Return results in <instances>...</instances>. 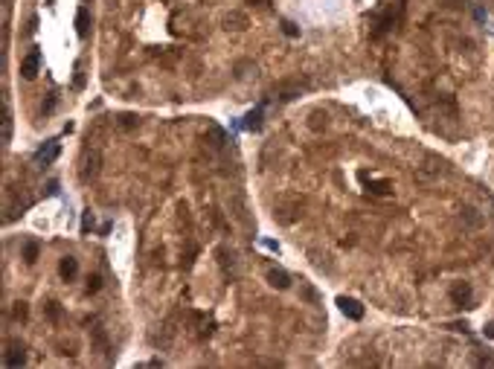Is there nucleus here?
I'll use <instances>...</instances> for the list:
<instances>
[{
  "mask_svg": "<svg viewBox=\"0 0 494 369\" xmlns=\"http://www.w3.org/2000/svg\"><path fill=\"white\" fill-rule=\"evenodd\" d=\"M58 151H61V143H58V140H50V143H47L44 148H41V151L35 154V160H38V163H44V166H47V163H53L55 157H58Z\"/></svg>",
  "mask_w": 494,
  "mask_h": 369,
  "instance_id": "nucleus-4",
  "label": "nucleus"
},
{
  "mask_svg": "<svg viewBox=\"0 0 494 369\" xmlns=\"http://www.w3.org/2000/svg\"><path fill=\"white\" fill-rule=\"evenodd\" d=\"M99 171V151H93L88 157V163H84V171H81V178H93Z\"/></svg>",
  "mask_w": 494,
  "mask_h": 369,
  "instance_id": "nucleus-12",
  "label": "nucleus"
},
{
  "mask_svg": "<svg viewBox=\"0 0 494 369\" xmlns=\"http://www.w3.org/2000/svg\"><path fill=\"white\" fill-rule=\"evenodd\" d=\"M27 363V349H24V343H9V349H6V355H3V366H24Z\"/></svg>",
  "mask_w": 494,
  "mask_h": 369,
  "instance_id": "nucleus-1",
  "label": "nucleus"
},
{
  "mask_svg": "<svg viewBox=\"0 0 494 369\" xmlns=\"http://www.w3.org/2000/svg\"><path fill=\"white\" fill-rule=\"evenodd\" d=\"M256 3H262V6H268V0H256Z\"/></svg>",
  "mask_w": 494,
  "mask_h": 369,
  "instance_id": "nucleus-24",
  "label": "nucleus"
},
{
  "mask_svg": "<svg viewBox=\"0 0 494 369\" xmlns=\"http://www.w3.org/2000/svg\"><path fill=\"white\" fill-rule=\"evenodd\" d=\"M369 192H375V195H390V192H393V183H390V180H369Z\"/></svg>",
  "mask_w": 494,
  "mask_h": 369,
  "instance_id": "nucleus-11",
  "label": "nucleus"
},
{
  "mask_svg": "<svg viewBox=\"0 0 494 369\" xmlns=\"http://www.w3.org/2000/svg\"><path fill=\"white\" fill-rule=\"evenodd\" d=\"M450 297H454V302H459V306H468V302H471V288L462 282V285H457V288L450 291Z\"/></svg>",
  "mask_w": 494,
  "mask_h": 369,
  "instance_id": "nucleus-10",
  "label": "nucleus"
},
{
  "mask_svg": "<svg viewBox=\"0 0 494 369\" xmlns=\"http://www.w3.org/2000/svg\"><path fill=\"white\" fill-rule=\"evenodd\" d=\"M282 32H285L288 38H296V35H299V27L291 24V20H282Z\"/></svg>",
  "mask_w": 494,
  "mask_h": 369,
  "instance_id": "nucleus-17",
  "label": "nucleus"
},
{
  "mask_svg": "<svg viewBox=\"0 0 494 369\" xmlns=\"http://www.w3.org/2000/svg\"><path fill=\"white\" fill-rule=\"evenodd\" d=\"M58 273H61V279H67L70 282L76 273H79V262L73 259V256H64L61 259V265H58Z\"/></svg>",
  "mask_w": 494,
  "mask_h": 369,
  "instance_id": "nucleus-6",
  "label": "nucleus"
},
{
  "mask_svg": "<svg viewBox=\"0 0 494 369\" xmlns=\"http://www.w3.org/2000/svg\"><path fill=\"white\" fill-rule=\"evenodd\" d=\"M88 29H90V15H88V9H79L76 12V32H79V38H88Z\"/></svg>",
  "mask_w": 494,
  "mask_h": 369,
  "instance_id": "nucleus-9",
  "label": "nucleus"
},
{
  "mask_svg": "<svg viewBox=\"0 0 494 369\" xmlns=\"http://www.w3.org/2000/svg\"><path fill=\"white\" fill-rule=\"evenodd\" d=\"M268 282H270V285H273V288H279V291H285V288H288V285H291V276H288L285 270H279V268H273V270H270V273H268Z\"/></svg>",
  "mask_w": 494,
  "mask_h": 369,
  "instance_id": "nucleus-7",
  "label": "nucleus"
},
{
  "mask_svg": "<svg viewBox=\"0 0 494 369\" xmlns=\"http://www.w3.org/2000/svg\"><path fill=\"white\" fill-rule=\"evenodd\" d=\"M93 230V215H90V209L81 215V233H90Z\"/></svg>",
  "mask_w": 494,
  "mask_h": 369,
  "instance_id": "nucleus-18",
  "label": "nucleus"
},
{
  "mask_svg": "<svg viewBox=\"0 0 494 369\" xmlns=\"http://www.w3.org/2000/svg\"><path fill=\"white\" fill-rule=\"evenodd\" d=\"M3 143H12V114L3 108Z\"/></svg>",
  "mask_w": 494,
  "mask_h": 369,
  "instance_id": "nucleus-13",
  "label": "nucleus"
},
{
  "mask_svg": "<svg viewBox=\"0 0 494 369\" xmlns=\"http://www.w3.org/2000/svg\"><path fill=\"white\" fill-rule=\"evenodd\" d=\"M47 192H50V195H58V183H55V180H50V186H47Z\"/></svg>",
  "mask_w": 494,
  "mask_h": 369,
  "instance_id": "nucleus-21",
  "label": "nucleus"
},
{
  "mask_svg": "<svg viewBox=\"0 0 494 369\" xmlns=\"http://www.w3.org/2000/svg\"><path fill=\"white\" fill-rule=\"evenodd\" d=\"M38 67H41V53H38V47H35V50H32V53H29L27 58L20 61V76L32 81V79L38 76Z\"/></svg>",
  "mask_w": 494,
  "mask_h": 369,
  "instance_id": "nucleus-2",
  "label": "nucleus"
},
{
  "mask_svg": "<svg viewBox=\"0 0 494 369\" xmlns=\"http://www.w3.org/2000/svg\"><path fill=\"white\" fill-rule=\"evenodd\" d=\"M12 314H15V320H24V317H27V306H24V302H18Z\"/></svg>",
  "mask_w": 494,
  "mask_h": 369,
  "instance_id": "nucleus-20",
  "label": "nucleus"
},
{
  "mask_svg": "<svg viewBox=\"0 0 494 369\" xmlns=\"http://www.w3.org/2000/svg\"><path fill=\"white\" fill-rule=\"evenodd\" d=\"M99 285H102V279H99V276H90L88 279V294H96Z\"/></svg>",
  "mask_w": 494,
  "mask_h": 369,
  "instance_id": "nucleus-19",
  "label": "nucleus"
},
{
  "mask_svg": "<svg viewBox=\"0 0 494 369\" xmlns=\"http://www.w3.org/2000/svg\"><path fill=\"white\" fill-rule=\"evenodd\" d=\"M303 294H306V297L311 299V302H314V299H317V294H314V291H311V288H308V285H306V288H303Z\"/></svg>",
  "mask_w": 494,
  "mask_h": 369,
  "instance_id": "nucleus-22",
  "label": "nucleus"
},
{
  "mask_svg": "<svg viewBox=\"0 0 494 369\" xmlns=\"http://www.w3.org/2000/svg\"><path fill=\"white\" fill-rule=\"evenodd\" d=\"M24 259H27V265H32V262L38 259V242H29L27 247H24Z\"/></svg>",
  "mask_w": 494,
  "mask_h": 369,
  "instance_id": "nucleus-14",
  "label": "nucleus"
},
{
  "mask_svg": "<svg viewBox=\"0 0 494 369\" xmlns=\"http://www.w3.org/2000/svg\"><path fill=\"white\" fill-rule=\"evenodd\" d=\"M485 334H488V337H494V325H485Z\"/></svg>",
  "mask_w": 494,
  "mask_h": 369,
  "instance_id": "nucleus-23",
  "label": "nucleus"
},
{
  "mask_svg": "<svg viewBox=\"0 0 494 369\" xmlns=\"http://www.w3.org/2000/svg\"><path fill=\"white\" fill-rule=\"evenodd\" d=\"M224 27L233 29V32H242V29H247V15L244 12H230L224 18Z\"/></svg>",
  "mask_w": 494,
  "mask_h": 369,
  "instance_id": "nucleus-5",
  "label": "nucleus"
},
{
  "mask_svg": "<svg viewBox=\"0 0 494 369\" xmlns=\"http://www.w3.org/2000/svg\"><path fill=\"white\" fill-rule=\"evenodd\" d=\"M262 111H265V108H262V105H259V108H253L250 114L244 117L242 128H247V131H259V128H262Z\"/></svg>",
  "mask_w": 494,
  "mask_h": 369,
  "instance_id": "nucleus-8",
  "label": "nucleus"
},
{
  "mask_svg": "<svg viewBox=\"0 0 494 369\" xmlns=\"http://www.w3.org/2000/svg\"><path fill=\"white\" fill-rule=\"evenodd\" d=\"M337 308H340L343 317H349V320H360V317H363V306L352 297H337Z\"/></svg>",
  "mask_w": 494,
  "mask_h": 369,
  "instance_id": "nucleus-3",
  "label": "nucleus"
},
{
  "mask_svg": "<svg viewBox=\"0 0 494 369\" xmlns=\"http://www.w3.org/2000/svg\"><path fill=\"white\" fill-rule=\"evenodd\" d=\"M137 125V117H134V114H122V117H119V128H125V131H131V128H134Z\"/></svg>",
  "mask_w": 494,
  "mask_h": 369,
  "instance_id": "nucleus-15",
  "label": "nucleus"
},
{
  "mask_svg": "<svg viewBox=\"0 0 494 369\" xmlns=\"http://www.w3.org/2000/svg\"><path fill=\"white\" fill-rule=\"evenodd\" d=\"M209 134H212V140H216V145H224L227 143V134L221 131L218 125H209Z\"/></svg>",
  "mask_w": 494,
  "mask_h": 369,
  "instance_id": "nucleus-16",
  "label": "nucleus"
}]
</instances>
